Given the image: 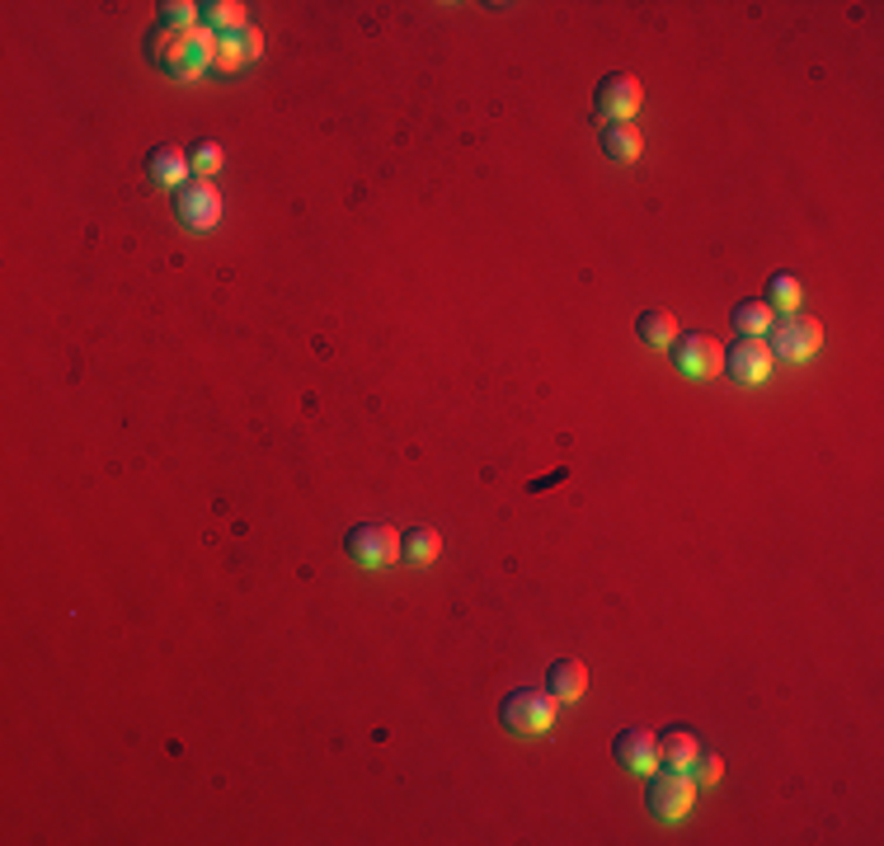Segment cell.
I'll return each instance as SVG.
<instances>
[{
  "label": "cell",
  "instance_id": "cell-10",
  "mask_svg": "<svg viewBox=\"0 0 884 846\" xmlns=\"http://www.w3.org/2000/svg\"><path fill=\"white\" fill-rule=\"evenodd\" d=\"M188 169H194L188 165V146H179V141H160V146H151V156H146V175L160 188H184Z\"/></svg>",
  "mask_w": 884,
  "mask_h": 846
},
{
  "label": "cell",
  "instance_id": "cell-13",
  "mask_svg": "<svg viewBox=\"0 0 884 846\" xmlns=\"http://www.w3.org/2000/svg\"><path fill=\"white\" fill-rule=\"evenodd\" d=\"M659 757H664L668 771H691V767H697V757H701L697 734H687V729L664 734V738H659Z\"/></svg>",
  "mask_w": 884,
  "mask_h": 846
},
{
  "label": "cell",
  "instance_id": "cell-14",
  "mask_svg": "<svg viewBox=\"0 0 884 846\" xmlns=\"http://www.w3.org/2000/svg\"><path fill=\"white\" fill-rule=\"evenodd\" d=\"M636 334H640V344L645 348H672V344H678V321H672V311H645L640 315V321H636Z\"/></svg>",
  "mask_w": 884,
  "mask_h": 846
},
{
  "label": "cell",
  "instance_id": "cell-1",
  "mask_svg": "<svg viewBox=\"0 0 884 846\" xmlns=\"http://www.w3.org/2000/svg\"><path fill=\"white\" fill-rule=\"evenodd\" d=\"M560 701L551 691H509L499 706V725L509 734H546L556 725Z\"/></svg>",
  "mask_w": 884,
  "mask_h": 846
},
{
  "label": "cell",
  "instance_id": "cell-22",
  "mask_svg": "<svg viewBox=\"0 0 884 846\" xmlns=\"http://www.w3.org/2000/svg\"><path fill=\"white\" fill-rule=\"evenodd\" d=\"M240 42H245V52H249V57H259V52H264V33H259L255 24L240 29Z\"/></svg>",
  "mask_w": 884,
  "mask_h": 846
},
{
  "label": "cell",
  "instance_id": "cell-4",
  "mask_svg": "<svg viewBox=\"0 0 884 846\" xmlns=\"http://www.w3.org/2000/svg\"><path fill=\"white\" fill-rule=\"evenodd\" d=\"M175 222L184 230H194V236H203V230H213L222 222V194L207 179H194L175 188Z\"/></svg>",
  "mask_w": 884,
  "mask_h": 846
},
{
  "label": "cell",
  "instance_id": "cell-5",
  "mask_svg": "<svg viewBox=\"0 0 884 846\" xmlns=\"http://www.w3.org/2000/svg\"><path fill=\"white\" fill-rule=\"evenodd\" d=\"M348 560L363 569H386L400 560V532L386 522H363L348 532Z\"/></svg>",
  "mask_w": 884,
  "mask_h": 846
},
{
  "label": "cell",
  "instance_id": "cell-18",
  "mask_svg": "<svg viewBox=\"0 0 884 846\" xmlns=\"http://www.w3.org/2000/svg\"><path fill=\"white\" fill-rule=\"evenodd\" d=\"M203 19H207V29H213V33H240V29H249L240 0H213V6H203Z\"/></svg>",
  "mask_w": 884,
  "mask_h": 846
},
{
  "label": "cell",
  "instance_id": "cell-16",
  "mask_svg": "<svg viewBox=\"0 0 884 846\" xmlns=\"http://www.w3.org/2000/svg\"><path fill=\"white\" fill-rule=\"evenodd\" d=\"M763 302L772 306V311H786V315H795L799 311V302H805V287H799V278L795 273H772L767 278V296Z\"/></svg>",
  "mask_w": 884,
  "mask_h": 846
},
{
  "label": "cell",
  "instance_id": "cell-19",
  "mask_svg": "<svg viewBox=\"0 0 884 846\" xmlns=\"http://www.w3.org/2000/svg\"><path fill=\"white\" fill-rule=\"evenodd\" d=\"M245 61H249V52H245L240 33H217V52H213V67H217V71H240Z\"/></svg>",
  "mask_w": 884,
  "mask_h": 846
},
{
  "label": "cell",
  "instance_id": "cell-3",
  "mask_svg": "<svg viewBox=\"0 0 884 846\" xmlns=\"http://www.w3.org/2000/svg\"><path fill=\"white\" fill-rule=\"evenodd\" d=\"M645 799H649V814H655V818L678 823V818H687V814H691V804H697V780H691L687 771H668V767H659L655 776H649Z\"/></svg>",
  "mask_w": 884,
  "mask_h": 846
},
{
  "label": "cell",
  "instance_id": "cell-8",
  "mask_svg": "<svg viewBox=\"0 0 884 846\" xmlns=\"http://www.w3.org/2000/svg\"><path fill=\"white\" fill-rule=\"evenodd\" d=\"M772 348L767 338H753V334H739L734 344L725 348V372L739 381V386H763V381L772 376Z\"/></svg>",
  "mask_w": 884,
  "mask_h": 846
},
{
  "label": "cell",
  "instance_id": "cell-9",
  "mask_svg": "<svg viewBox=\"0 0 884 846\" xmlns=\"http://www.w3.org/2000/svg\"><path fill=\"white\" fill-rule=\"evenodd\" d=\"M612 757H617V767H626V771L655 776V771L664 767V757H659V734H649V729H621V734L612 738Z\"/></svg>",
  "mask_w": 884,
  "mask_h": 846
},
{
  "label": "cell",
  "instance_id": "cell-20",
  "mask_svg": "<svg viewBox=\"0 0 884 846\" xmlns=\"http://www.w3.org/2000/svg\"><path fill=\"white\" fill-rule=\"evenodd\" d=\"M188 165H194V175H203V179H207V175H217V169L226 165V151H222L217 141H207V137H203V141L188 146Z\"/></svg>",
  "mask_w": 884,
  "mask_h": 846
},
{
  "label": "cell",
  "instance_id": "cell-21",
  "mask_svg": "<svg viewBox=\"0 0 884 846\" xmlns=\"http://www.w3.org/2000/svg\"><path fill=\"white\" fill-rule=\"evenodd\" d=\"M725 776V767H720V757L715 752H706V761L697 757V786H715V780Z\"/></svg>",
  "mask_w": 884,
  "mask_h": 846
},
{
  "label": "cell",
  "instance_id": "cell-11",
  "mask_svg": "<svg viewBox=\"0 0 884 846\" xmlns=\"http://www.w3.org/2000/svg\"><path fill=\"white\" fill-rule=\"evenodd\" d=\"M598 146H602V156L617 160V165H630V160L645 156V137H640L636 122H607L602 137H598Z\"/></svg>",
  "mask_w": 884,
  "mask_h": 846
},
{
  "label": "cell",
  "instance_id": "cell-17",
  "mask_svg": "<svg viewBox=\"0 0 884 846\" xmlns=\"http://www.w3.org/2000/svg\"><path fill=\"white\" fill-rule=\"evenodd\" d=\"M442 550V537L433 532V527H414V532L400 537V555H405L410 564H433Z\"/></svg>",
  "mask_w": 884,
  "mask_h": 846
},
{
  "label": "cell",
  "instance_id": "cell-15",
  "mask_svg": "<svg viewBox=\"0 0 884 846\" xmlns=\"http://www.w3.org/2000/svg\"><path fill=\"white\" fill-rule=\"evenodd\" d=\"M729 321H734V329H739V334L767 338V329L776 325V311H772L767 302H739V306L729 311Z\"/></svg>",
  "mask_w": 884,
  "mask_h": 846
},
{
  "label": "cell",
  "instance_id": "cell-7",
  "mask_svg": "<svg viewBox=\"0 0 884 846\" xmlns=\"http://www.w3.org/2000/svg\"><path fill=\"white\" fill-rule=\"evenodd\" d=\"M668 353H672V363H678V372L691 381H710L725 372V348L715 344L710 334H678V344Z\"/></svg>",
  "mask_w": 884,
  "mask_h": 846
},
{
  "label": "cell",
  "instance_id": "cell-6",
  "mask_svg": "<svg viewBox=\"0 0 884 846\" xmlns=\"http://www.w3.org/2000/svg\"><path fill=\"white\" fill-rule=\"evenodd\" d=\"M640 104H645V85H640V76H630V71H612V76H602V80H598L593 109H598L602 118L630 122V118L640 114Z\"/></svg>",
  "mask_w": 884,
  "mask_h": 846
},
{
  "label": "cell",
  "instance_id": "cell-12",
  "mask_svg": "<svg viewBox=\"0 0 884 846\" xmlns=\"http://www.w3.org/2000/svg\"><path fill=\"white\" fill-rule=\"evenodd\" d=\"M546 691L556 696V701H579V696L588 691V668L583 659H556L551 668H546Z\"/></svg>",
  "mask_w": 884,
  "mask_h": 846
},
{
  "label": "cell",
  "instance_id": "cell-2",
  "mask_svg": "<svg viewBox=\"0 0 884 846\" xmlns=\"http://www.w3.org/2000/svg\"><path fill=\"white\" fill-rule=\"evenodd\" d=\"M772 357H782V363H809V357L824 348V325L814 321V315H782V325H772Z\"/></svg>",
  "mask_w": 884,
  "mask_h": 846
}]
</instances>
